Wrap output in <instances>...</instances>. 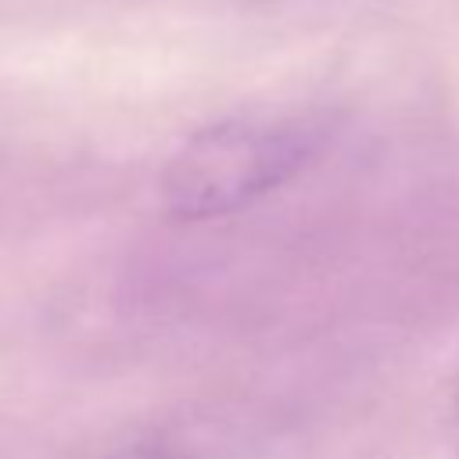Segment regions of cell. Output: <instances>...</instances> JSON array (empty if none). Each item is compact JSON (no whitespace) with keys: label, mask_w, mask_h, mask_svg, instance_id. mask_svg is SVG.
Returning a JSON list of instances; mask_svg holds the SVG:
<instances>
[{"label":"cell","mask_w":459,"mask_h":459,"mask_svg":"<svg viewBox=\"0 0 459 459\" xmlns=\"http://www.w3.org/2000/svg\"><path fill=\"white\" fill-rule=\"evenodd\" d=\"M452 437L459 445V384H455V394H452Z\"/></svg>","instance_id":"obj_3"},{"label":"cell","mask_w":459,"mask_h":459,"mask_svg":"<svg viewBox=\"0 0 459 459\" xmlns=\"http://www.w3.org/2000/svg\"><path fill=\"white\" fill-rule=\"evenodd\" d=\"M319 147L323 126L308 118L222 122L201 129L161 169V208L183 222L233 215L290 183Z\"/></svg>","instance_id":"obj_1"},{"label":"cell","mask_w":459,"mask_h":459,"mask_svg":"<svg viewBox=\"0 0 459 459\" xmlns=\"http://www.w3.org/2000/svg\"><path fill=\"white\" fill-rule=\"evenodd\" d=\"M104 459H172V455L154 448V445H129V448H118V452L104 455Z\"/></svg>","instance_id":"obj_2"}]
</instances>
